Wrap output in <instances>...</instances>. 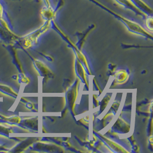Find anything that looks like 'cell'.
<instances>
[{"mask_svg": "<svg viewBox=\"0 0 153 153\" xmlns=\"http://www.w3.org/2000/svg\"><path fill=\"white\" fill-rule=\"evenodd\" d=\"M91 2L93 3L94 4L96 5L98 7L102 8L103 10L107 12V13L112 15L114 17L117 19L121 21L126 27L128 29V30L132 32L133 33H135L137 35L143 36L145 37H147L149 39H152V35H151L146 29H145L142 26H140L138 23L135 22V21H132L129 20L123 16L116 13L115 12L113 11L110 8L106 7L104 4L101 3L100 2L98 1L97 0H88Z\"/></svg>", "mask_w": 153, "mask_h": 153, "instance_id": "6da1fadb", "label": "cell"}, {"mask_svg": "<svg viewBox=\"0 0 153 153\" xmlns=\"http://www.w3.org/2000/svg\"><path fill=\"white\" fill-rule=\"evenodd\" d=\"M64 5V2L63 0H59L57 3V5L55 8L52 7H44L41 10V15L42 19L45 21H54L56 18L57 13L62 8Z\"/></svg>", "mask_w": 153, "mask_h": 153, "instance_id": "7a4b0ae2", "label": "cell"}, {"mask_svg": "<svg viewBox=\"0 0 153 153\" xmlns=\"http://www.w3.org/2000/svg\"><path fill=\"white\" fill-rule=\"evenodd\" d=\"M52 21H50V20L45 21V23L40 28L37 29L33 32L30 33L29 35L26 36L24 37L25 42L28 43V45H30L32 42H36L37 39L41 35L46 32L47 30H48L51 27L52 24Z\"/></svg>", "mask_w": 153, "mask_h": 153, "instance_id": "3957f363", "label": "cell"}, {"mask_svg": "<svg viewBox=\"0 0 153 153\" xmlns=\"http://www.w3.org/2000/svg\"><path fill=\"white\" fill-rule=\"evenodd\" d=\"M116 2H117L119 5L125 7L126 9H128L137 16L143 17L145 19L148 16L145 13L142 12L138 7L132 2L131 0H114Z\"/></svg>", "mask_w": 153, "mask_h": 153, "instance_id": "277c9868", "label": "cell"}, {"mask_svg": "<svg viewBox=\"0 0 153 153\" xmlns=\"http://www.w3.org/2000/svg\"><path fill=\"white\" fill-rule=\"evenodd\" d=\"M139 9L147 16H153L152 8L147 5L143 0H131Z\"/></svg>", "mask_w": 153, "mask_h": 153, "instance_id": "5b68a950", "label": "cell"}, {"mask_svg": "<svg viewBox=\"0 0 153 153\" xmlns=\"http://www.w3.org/2000/svg\"><path fill=\"white\" fill-rule=\"evenodd\" d=\"M102 139L104 140L105 142L107 143V145H108L111 149H112L114 150H115L116 152H122V153L127 152L126 150H125L122 146L119 145L118 143L112 141L110 139H108L105 137H102Z\"/></svg>", "mask_w": 153, "mask_h": 153, "instance_id": "8992f818", "label": "cell"}, {"mask_svg": "<svg viewBox=\"0 0 153 153\" xmlns=\"http://www.w3.org/2000/svg\"><path fill=\"white\" fill-rule=\"evenodd\" d=\"M128 75L125 71L122 70L117 72L115 74V80L118 83H123L127 80Z\"/></svg>", "mask_w": 153, "mask_h": 153, "instance_id": "52a82bcc", "label": "cell"}, {"mask_svg": "<svg viewBox=\"0 0 153 153\" xmlns=\"http://www.w3.org/2000/svg\"><path fill=\"white\" fill-rule=\"evenodd\" d=\"M145 20L146 25L148 29L152 32L153 31V16H148Z\"/></svg>", "mask_w": 153, "mask_h": 153, "instance_id": "ba28073f", "label": "cell"}, {"mask_svg": "<svg viewBox=\"0 0 153 153\" xmlns=\"http://www.w3.org/2000/svg\"><path fill=\"white\" fill-rule=\"evenodd\" d=\"M44 4V7H52L51 0H42Z\"/></svg>", "mask_w": 153, "mask_h": 153, "instance_id": "9c48e42d", "label": "cell"}, {"mask_svg": "<svg viewBox=\"0 0 153 153\" xmlns=\"http://www.w3.org/2000/svg\"><path fill=\"white\" fill-rule=\"evenodd\" d=\"M34 1H35L36 2H40V0H34Z\"/></svg>", "mask_w": 153, "mask_h": 153, "instance_id": "30bf717a", "label": "cell"}]
</instances>
